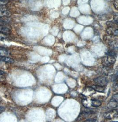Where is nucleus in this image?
<instances>
[{
  "mask_svg": "<svg viewBox=\"0 0 118 122\" xmlns=\"http://www.w3.org/2000/svg\"><path fill=\"white\" fill-rule=\"evenodd\" d=\"M12 28L6 21L0 19V33L5 35H9L11 33Z\"/></svg>",
  "mask_w": 118,
  "mask_h": 122,
  "instance_id": "obj_1",
  "label": "nucleus"
},
{
  "mask_svg": "<svg viewBox=\"0 0 118 122\" xmlns=\"http://www.w3.org/2000/svg\"><path fill=\"white\" fill-rule=\"evenodd\" d=\"M115 57L107 55L103 57L102 59V63L105 67H109L114 64L115 62Z\"/></svg>",
  "mask_w": 118,
  "mask_h": 122,
  "instance_id": "obj_2",
  "label": "nucleus"
},
{
  "mask_svg": "<svg viewBox=\"0 0 118 122\" xmlns=\"http://www.w3.org/2000/svg\"><path fill=\"white\" fill-rule=\"evenodd\" d=\"M11 15L9 9L5 5H0V18L8 17Z\"/></svg>",
  "mask_w": 118,
  "mask_h": 122,
  "instance_id": "obj_3",
  "label": "nucleus"
},
{
  "mask_svg": "<svg viewBox=\"0 0 118 122\" xmlns=\"http://www.w3.org/2000/svg\"><path fill=\"white\" fill-rule=\"evenodd\" d=\"M93 81L96 85L105 86L107 84L108 81L107 79L104 77H98L93 79Z\"/></svg>",
  "mask_w": 118,
  "mask_h": 122,
  "instance_id": "obj_4",
  "label": "nucleus"
},
{
  "mask_svg": "<svg viewBox=\"0 0 118 122\" xmlns=\"http://www.w3.org/2000/svg\"><path fill=\"white\" fill-rule=\"evenodd\" d=\"M104 117L107 119H112L115 117H118V111L117 110L115 109H112L111 110L106 112L104 115Z\"/></svg>",
  "mask_w": 118,
  "mask_h": 122,
  "instance_id": "obj_5",
  "label": "nucleus"
},
{
  "mask_svg": "<svg viewBox=\"0 0 118 122\" xmlns=\"http://www.w3.org/2000/svg\"><path fill=\"white\" fill-rule=\"evenodd\" d=\"M107 32L110 35L112 36H118V29L115 28V27H109L107 30Z\"/></svg>",
  "mask_w": 118,
  "mask_h": 122,
  "instance_id": "obj_6",
  "label": "nucleus"
},
{
  "mask_svg": "<svg viewBox=\"0 0 118 122\" xmlns=\"http://www.w3.org/2000/svg\"><path fill=\"white\" fill-rule=\"evenodd\" d=\"M107 106L110 109H115L118 106V102H116L115 100L111 99L110 101L109 102L108 104H107Z\"/></svg>",
  "mask_w": 118,
  "mask_h": 122,
  "instance_id": "obj_7",
  "label": "nucleus"
},
{
  "mask_svg": "<svg viewBox=\"0 0 118 122\" xmlns=\"http://www.w3.org/2000/svg\"><path fill=\"white\" fill-rule=\"evenodd\" d=\"M92 88L96 91H97L100 93H103L105 90V87L103 86H100L98 85H93L92 86Z\"/></svg>",
  "mask_w": 118,
  "mask_h": 122,
  "instance_id": "obj_8",
  "label": "nucleus"
},
{
  "mask_svg": "<svg viewBox=\"0 0 118 122\" xmlns=\"http://www.w3.org/2000/svg\"><path fill=\"white\" fill-rule=\"evenodd\" d=\"M0 61L9 64H12L14 62L13 59L7 56H0Z\"/></svg>",
  "mask_w": 118,
  "mask_h": 122,
  "instance_id": "obj_9",
  "label": "nucleus"
},
{
  "mask_svg": "<svg viewBox=\"0 0 118 122\" xmlns=\"http://www.w3.org/2000/svg\"><path fill=\"white\" fill-rule=\"evenodd\" d=\"M9 55L8 50L3 47L0 46V56H7Z\"/></svg>",
  "mask_w": 118,
  "mask_h": 122,
  "instance_id": "obj_10",
  "label": "nucleus"
},
{
  "mask_svg": "<svg viewBox=\"0 0 118 122\" xmlns=\"http://www.w3.org/2000/svg\"><path fill=\"white\" fill-rule=\"evenodd\" d=\"M101 105V102L98 100H96V99H92L91 100V106L95 107H98L100 106Z\"/></svg>",
  "mask_w": 118,
  "mask_h": 122,
  "instance_id": "obj_11",
  "label": "nucleus"
},
{
  "mask_svg": "<svg viewBox=\"0 0 118 122\" xmlns=\"http://www.w3.org/2000/svg\"><path fill=\"white\" fill-rule=\"evenodd\" d=\"M107 55L111 56H114V57H115V56H116V54L115 53V51H113V50H109L107 51V53H106Z\"/></svg>",
  "mask_w": 118,
  "mask_h": 122,
  "instance_id": "obj_12",
  "label": "nucleus"
},
{
  "mask_svg": "<svg viewBox=\"0 0 118 122\" xmlns=\"http://www.w3.org/2000/svg\"><path fill=\"white\" fill-rule=\"evenodd\" d=\"M9 0H0V5H5L6 4L9 3Z\"/></svg>",
  "mask_w": 118,
  "mask_h": 122,
  "instance_id": "obj_13",
  "label": "nucleus"
},
{
  "mask_svg": "<svg viewBox=\"0 0 118 122\" xmlns=\"http://www.w3.org/2000/svg\"><path fill=\"white\" fill-rule=\"evenodd\" d=\"M117 78H118V75H117V73L115 75L112 76V80L113 81H116V80H117Z\"/></svg>",
  "mask_w": 118,
  "mask_h": 122,
  "instance_id": "obj_14",
  "label": "nucleus"
},
{
  "mask_svg": "<svg viewBox=\"0 0 118 122\" xmlns=\"http://www.w3.org/2000/svg\"><path fill=\"white\" fill-rule=\"evenodd\" d=\"M112 99L115 100L116 102H118V93H116L115 94L113 95L112 96Z\"/></svg>",
  "mask_w": 118,
  "mask_h": 122,
  "instance_id": "obj_15",
  "label": "nucleus"
},
{
  "mask_svg": "<svg viewBox=\"0 0 118 122\" xmlns=\"http://www.w3.org/2000/svg\"><path fill=\"white\" fill-rule=\"evenodd\" d=\"M118 15H115V16H114L113 17V20L114 21V22L116 24L118 25Z\"/></svg>",
  "mask_w": 118,
  "mask_h": 122,
  "instance_id": "obj_16",
  "label": "nucleus"
},
{
  "mask_svg": "<svg viewBox=\"0 0 118 122\" xmlns=\"http://www.w3.org/2000/svg\"><path fill=\"white\" fill-rule=\"evenodd\" d=\"M97 120L96 119H87L86 121H85V122H96Z\"/></svg>",
  "mask_w": 118,
  "mask_h": 122,
  "instance_id": "obj_17",
  "label": "nucleus"
},
{
  "mask_svg": "<svg viewBox=\"0 0 118 122\" xmlns=\"http://www.w3.org/2000/svg\"><path fill=\"white\" fill-rule=\"evenodd\" d=\"M118 0H116L114 2V6L117 9H118Z\"/></svg>",
  "mask_w": 118,
  "mask_h": 122,
  "instance_id": "obj_18",
  "label": "nucleus"
},
{
  "mask_svg": "<svg viewBox=\"0 0 118 122\" xmlns=\"http://www.w3.org/2000/svg\"><path fill=\"white\" fill-rule=\"evenodd\" d=\"M80 97L82 99H87V97L85 95H83L82 94H80Z\"/></svg>",
  "mask_w": 118,
  "mask_h": 122,
  "instance_id": "obj_19",
  "label": "nucleus"
},
{
  "mask_svg": "<svg viewBox=\"0 0 118 122\" xmlns=\"http://www.w3.org/2000/svg\"><path fill=\"white\" fill-rule=\"evenodd\" d=\"M4 72L3 71H2L0 70V75H3L4 74Z\"/></svg>",
  "mask_w": 118,
  "mask_h": 122,
  "instance_id": "obj_20",
  "label": "nucleus"
},
{
  "mask_svg": "<svg viewBox=\"0 0 118 122\" xmlns=\"http://www.w3.org/2000/svg\"></svg>",
  "mask_w": 118,
  "mask_h": 122,
  "instance_id": "obj_21",
  "label": "nucleus"
}]
</instances>
